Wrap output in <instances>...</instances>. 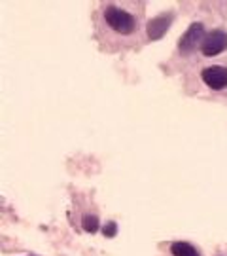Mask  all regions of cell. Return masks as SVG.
<instances>
[{
    "instance_id": "obj_8",
    "label": "cell",
    "mask_w": 227,
    "mask_h": 256,
    "mask_svg": "<svg viewBox=\"0 0 227 256\" xmlns=\"http://www.w3.org/2000/svg\"><path fill=\"white\" fill-rule=\"evenodd\" d=\"M102 234H104V238H114V236L118 234V224H116V222L104 224V226H102Z\"/></svg>"
},
{
    "instance_id": "obj_2",
    "label": "cell",
    "mask_w": 227,
    "mask_h": 256,
    "mask_svg": "<svg viewBox=\"0 0 227 256\" xmlns=\"http://www.w3.org/2000/svg\"><path fill=\"white\" fill-rule=\"evenodd\" d=\"M203 40H205V27L201 23H193L182 34L180 42H178V50H180L182 55H190L199 46H203Z\"/></svg>"
},
{
    "instance_id": "obj_6",
    "label": "cell",
    "mask_w": 227,
    "mask_h": 256,
    "mask_svg": "<svg viewBox=\"0 0 227 256\" xmlns=\"http://www.w3.org/2000/svg\"><path fill=\"white\" fill-rule=\"evenodd\" d=\"M171 252H173V256H201L197 252V248L186 241H174L171 245Z\"/></svg>"
},
{
    "instance_id": "obj_7",
    "label": "cell",
    "mask_w": 227,
    "mask_h": 256,
    "mask_svg": "<svg viewBox=\"0 0 227 256\" xmlns=\"http://www.w3.org/2000/svg\"><path fill=\"white\" fill-rule=\"evenodd\" d=\"M82 224H83V230L85 232H89V234H95V232H99V218L95 216V214H85L82 220Z\"/></svg>"
},
{
    "instance_id": "obj_1",
    "label": "cell",
    "mask_w": 227,
    "mask_h": 256,
    "mask_svg": "<svg viewBox=\"0 0 227 256\" xmlns=\"http://www.w3.org/2000/svg\"><path fill=\"white\" fill-rule=\"evenodd\" d=\"M104 21L110 28L121 34H131L135 30V18L118 6H108L104 10Z\"/></svg>"
},
{
    "instance_id": "obj_4",
    "label": "cell",
    "mask_w": 227,
    "mask_h": 256,
    "mask_svg": "<svg viewBox=\"0 0 227 256\" xmlns=\"http://www.w3.org/2000/svg\"><path fill=\"white\" fill-rule=\"evenodd\" d=\"M173 21H174V14H171V12L154 18L148 23V27H146L148 38H150V40H159V38H163L165 34H167V30L171 28V25H173Z\"/></svg>"
},
{
    "instance_id": "obj_5",
    "label": "cell",
    "mask_w": 227,
    "mask_h": 256,
    "mask_svg": "<svg viewBox=\"0 0 227 256\" xmlns=\"http://www.w3.org/2000/svg\"><path fill=\"white\" fill-rule=\"evenodd\" d=\"M203 80L209 86L210 90H224L227 86V68L226 66H220V64H214V66H209L203 70Z\"/></svg>"
},
{
    "instance_id": "obj_3",
    "label": "cell",
    "mask_w": 227,
    "mask_h": 256,
    "mask_svg": "<svg viewBox=\"0 0 227 256\" xmlns=\"http://www.w3.org/2000/svg\"><path fill=\"white\" fill-rule=\"evenodd\" d=\"M226 48H227V34L218 28V30H212V32H209L205 36L201 50H203V54L207 55V57H214V55L222 54Z\"/></svg>"
}]
</instances>
